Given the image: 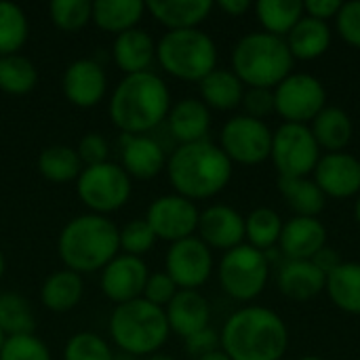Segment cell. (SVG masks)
Returning a JSON list of instances; mask_svg holds the SVG:
<instances>
[{
    "instance_id": "1",
    "label": "cell",
    "mask_w": 360,
    "mask_h": 360,
    "mask_svg": "<svg viewBox=\"0 0 360 360\" xmlns=\"http://www.w3.org/2000/svg\"><path fill=\"white\" fill-rule=\"evenodd\" d=\"M167 82L150 72L124 76L110 95L108 114L122 135H148L158 129L171 110Z\"/></svg>"
},
{
    "instance_id": "2",
    "label": "cell",
    "mask_w": 360,
    "mask_h": 360,
    "mask_svg": "<svg viewBox=\"0 0 360 360\" xmlns=\"http://www.w3.org/2000/svg\"><path fill=\"white\" fill-rule=\"evenodd\" d=\"M219 344L230 360H281L289 348V329L278 312L245 306L228 316Z\"/></svg>"
},
{
    "instance_id": "3",
    "label": "cell",
    "mask_w": 360,
    "mask_h": 360,
    "mask_svg": "<svg viewBox=\"0 0 360 360\" xmlns=\"http://www.w3.org/2000/svg\"><path fill=\"white\" fill-rule=\"evenodd\" d=\"M232 167L224 150L209 139L177 146L167 158V175L175 194L192 202L224 192L232 179Z\"/></svg>"
},
{
    "instance_id": "4",
    "label": "cell",
    "mask_w": 360,
    "mask_h": 360,
    "mask_svg": "<svg viewBox=\"0 0 360 360\" xmlns=\"http://www.w3.org/2000/svg\"><path fill=\"white\" fill-rule=\"evenodd\" d=\"M57 253L63 266L80 276L101 272L120 253V228L105 215H76L61 228Z\"/></svg>"
},
{
    "instance_id": "5",
    "label": "cell",
    "mask_w": 360,
    "mask_h": 360,
    "mask_svg": "<svg viewBox=\"0 0 360 360\" xmlns=\"http://www.w3.org/2000/svg\"><path fill=\"white\" fill-rule=\"evenodd\" d=\"M293 55L285 38L249 32L232 49V72L247 89H274L293 72Z\"/></svg>"
},
{
    "instance_id": "6",
    "label": "cell",
    "mask_w": 360,
    "mask_h": 360,
    "mask_svg": "<svg viewBox=\"0 0 360 360\" xmlns=\"http://www.w3.org/2000/svg\"><path fill=\"white\" fill-rule=\"evenodd\" d=\"M108 331L118 350L129 356L146 359L160 352L171 335L165 308H158L143 297L116 306L110 314Z\"/></svg>"
},
{
    "instance_id": "7",
    "label": "cell",
    "mask_w": 360,
    "mask_h": 360,
    "mask_svg": "<svg viewBox=\"0 0 360 360\" xmlns=\"http://www.w3.org/2000/svg\"><path fill=\"white\" fill-rule=\"evenodd\" d=\"M217 44L200 27L169 30L156 42V61L173 78L200 82L217 68Z\"/></svg>"
},
{
    "instance_id": "8",
    "label": "cell",
    "mask_w": 360,
    "mask_h": 360,
    "mask_svg": "<svg viewBox=\"0 0 360 360\" xmlns=\"http://www.w3.org/2000/svg\"><path fill=\"white\" fill-rule=\"evenodd\" d=\"M219 287L236 302H253L259 297L270 278V262L266 251L247 243L226 251L217 268Z\"/></svg>"
},
{
    "instance_id": "9",
    "label": "cell",
    "mask_w": 360,
    "mask_h": 360,
    "mask_svg": "<svg viewBox=\"0 0 360 360\" xmlns=\"http://www.w3.org/2000/svg\"><path fill=\"white\" fill-rule=\"evenodd\" d=\"M76 194L91 213L108 217L129 202L133 194V179L120 165L105 160L82 169L76 179Z\"/></svg>"
},
{
    "instance_id": "10",
    "label": "cell",
    "mask_w": 360,
    "mask_h": 360,
    "mask_svg": "<svg viewBox=\"0 0 360 360\" xmlns=\"http://www.w3.org/2000/svg\"><path fill=\"white\" fill-rule=\"evenodd\" d=\"M270 160L278 177H310L321 160V148L310 131V124L283 122L272 131Z\"/></svg>"
},
{
    "instance_id": "11",
    "label": "cell",
    "mask_w": 360,
    "mask_h": 360,
    "mask_svg": "<svg viewBox=\"0 0 360 360\" xmlns=\"http://www.w3.org/2000/svg\"><path fill=\"white\" fill-rule=\"evenodd\" d=\"M274 112L285 122L308 124L327 105V89L308 72H291L274 89Z\"/></svg>"
},
{
    "instance_id": "12",
    "label": "cell",
    "mask_w": 360,
    "mask_h": 360,
    "mask_svg": "<svg viewBox=\"0 0 360 360\" xmlns=\"http://www.w3.org/2000/svg\"><path fill=\"white\" fill-rule=\"evenodd\" d=\"M230 162L238 165H262L270 158L272 129L266 120H257L245 114H236L226 120L217 143Z\"/></svg>"
},
{
    "instance_id": "13",
    "label": "cell",
    "mask_w": 360,
    "mask_h": 360,
    "mask_svg": "<svg viewBox=\"0 0 360 360\" xmlns=\"http://www.w3.org/2000/svg\"><path fill=\"white\" fill-rule=\"evenodd\" d=\"M200 211L196 202L179 196V194H162L154 198L146 211V221L152 228L156 240L179 243L196 234Z\"/></svg>"
},
{
    "instance_id": "14",
    "label": "cell",
    "mask_w": 360,
    "mask_h": 360,
    "mask_svg": "<svg viewBox=\"0 0 360 360\" xmlns=\"http://www.w3.org/2000/svg\"><path fill=\"white\" fill-rule=\"evenodd\" d=\"M165 272L171 276L177 289L198 291L213 274V253L198 236L184 238L169 247Z\"/></svg>"
},
{
    "instance_id": "15",
    "label": "cell",
    "mask_w": 360,
    "mask_h": 360,
    "mask_svg": "<svg viewBox=\"0 0 360 360\" xmlns=\"http://www.w3.org/2000/svg\"><path fill=\"white\" fill-rule=\"evenodd\" d=\"M61 91L76 108L89 110L99 105L108 93V76L103 65L91 57L72 61L61 76Z\"/></svg>"
},
{
    "instance_id": "16",
    "label": "cell",
    "mask_w": 360,
    "mask_h": 360,
    "mask_svg": "<svg viewBox=\"0 0 360 360\" xmlns=\"http://www.w3.org/2000/svg\"><path fill=\"white\" fill-rule=\"evenodd\" d=\"M150 270L141 257L118 253L101 270V291L116 306L139 300L148 283Z\"/></svg>"
},
{
    "instance_id": "17",
    "label": "cell",
    "mask_w": 360,
    "mask_h": 360,
    "mask_svg": "<svg viewBox=\"0 0 360 360\" xmlns=\"http://www.w3.org/2000/svg\"><path fill=\"white\" fill-rule=\"evenodd\" d=\"M327 198H350L360 194V160L350 152H327L312 173Z\"/></svg>"
},
{
    "instance_id": "18",
    "label": "cell",
    "mask_w": 360,
    "mask_h": 360,
    "mask_svg": "<svg viewBox=\"0 0 360 360\" xmlns=\"http://www.w3.org/2000/svg\"><path fill=\"white\" fill-rule=\"evenodd\" d=\"M196 234L209 249L226 253L245 243V217L230 205H211L200 211Z\"/></svg>"
},
{
    "instance_id": "19",
    "label": "cell",
    "mask_w": 360,
    "mask_h": 360,
    "mask_svg": "<svg viewBox=\"0 0 360 360\" xmlns=\"http://www.w3.org/2000/svg\"><path fill=\"white\" fill-rule=\"evenodd\" d=\"M167 150L152 135H120V167L131 179H154L167 169Z\"/></svg>"
},
{
    "instance_id": "20",
    "label": "cell",
    "mask_w": 360,
    "mask_h": 360,
    "mask_svg": "<svg viewBox=\"0 0 360 360\" xmlns=\"http://www.w3.org/2000/svg\"><path fill=\"white\" fill-rule=\"evenodd\" d=\"M278 247L285 259H314L327 247V228L319 217L293 215L283 224Z\"/></svg>"
},
{
    "instance_id": "21",
    "label": "cell",
    "mask_w": 360,
    "mask_h": 360,
    "mask_svg": "<svg viewBox=\"0 0 360 360\" xmlns=\"http://www.w3.org/2000/svg\"><path fill=\"white\" fill-rule=\"evenodd\" d=\"M276 285L287 300L304 304L325 291L327 274L312 259H285L278 268Z\"/></svg>"
},
{
    "instance_id": "22",
    "label": "cell",
    "mask_w": 360,
    "mask_h": 360,
    "mask_svg": "<svg viewBox=\"0 0 360 360\" xmlns=\"http://www.w3.org/2000/svg\"><path fill=\"white\" fill-rule=\"evenodd\" d=\"M165 122L177 146L205 141L211 129V110L198 97H184L171 105Z\"/></svg>"
},
{
    "instance_id": "23",
    "label": "cell",
    "mask_w": 360,
    "mask_h": 360,
    "mask_svg": "<svg viewBox=\"0 0 360 360\" xmlns=\"http://www.w3.org/2000/svg\"><path fill=\"white\" fill-rule=\"evenodd\" d=\"M165 314L171 333L184 340L207 329L211 323V306L207 297L200 291H192V289H179L177 295L171 300V304L165 308Z\"/></svg>"
},
{
    "instance_id": "24",
    "label": "cell",
    "mask_w": 360,
    "mask_h": 360,
    "mask_svg": "<svg viewBox=\"0 0 360 360\" xmlns=\"http://www.w3.org/2000/svg\"><path fill=\"white\" fill-rule=\"evenodd\" d=\"M112 59L124 72V76L150 72L152 63L156 61V42L148 30L133 27L114 38Z\"/></svg>"
},
{
    "instance_id": "25",
    "label": "cell",
    "mask_w": 360,
    "mask_h": 360,
    "mask_svg": "<svg viewBox=\"0 0 360 360\" xmlns=\"http://www.w3.org/2000/svg\"><path fill=\"white\" fill-rule=\"evenodd\" d=\"M211 0H150L146 11L169 30H192L198 27L213 11Z\"/></svg>"
},
{
    "instance_id": "26",
    "label": "cell",
    "mask_w": 360,
    "mask_h": 360,
    "mask_svg": "<svg viewBox=\"0 0 360 360\" xmlns=\"http://www.w3.org/2000/svg\"><path fill=\"white\" fill-rule=\"evenodd\" d=\"M331 40H333L331 25L327 21L308 17L306 13L295 23V27L285 36V42H287L293 59H302V61L323 57L329 51Z\"/></svg>"
},
{
    "instance_id": "27",
    "label": "cell",
    "mask_w": 360,
    "mask_h": 360,
    "mask_svg": "<svg viewBox=\"0 0 360 360\" xmlns=\"http://www.w3.org/2000/svg\"><path fill=\"white\" fill-rule=\"evenodd\" d=\"M245 89L247 86L243 84V80L232 70L226 68H215L198 82L200 101L209 110H219V112L236 110L243 103Z\"/></svg>"
},
{
    "instance_id": "28",
    "label": "cell",
    "mask_w": 360,
    "mask_h": 360,
    "mask_svg": "<svg viewBox=\"0 0 360 360\" xmlns=\"http://www.w3.org/2000/svg\"><path fill=\"white\" fill-rule=\"evenodd\" d=\"M310 131L321 150L327 152H344L354 135L352 118L346 110L338 105H325L316 118L310 122Z\"/></svg>"
},
{
    "instance_id": "29",
    "label": "cell",
    "mask_w": 360,
    "mask_h": 360,
    "mask_svg": "<svg viewBox=\"0 0 360 360\" xmlns=\"http://www.w3.org/2000/svg\"><path fill=\"white\" fill-rule=\"evenodd\" d=\"M84 297V281L80 274L63 268L51 272L40 287V302L46 310L63 314L74 310Z\"/></svg>"
},
{
    "instance_id": "30",
    "label": "cell",
    "mask_w": 360,
    "mask_h": 360,
    "mask_svg": "<svg viewBox=\"0 0 360 360\" xmlns=\"http://www.w3.org/2000/svg\"><path fill=\"white\" fill-rule=\"evenodd\" d=\"M143 13H146L143 0H95L91 23H95L101 32L118 36L122 32L139 27Z\"/></svg>"
},
{
    "instance_id": "31",
    "label": "cell",
    "mask_w": 360,
    "mask_h": 360,
    "mask_svg": "<svg viewBox=\"0 0 360 360\" xmlns=\"http://www.w3.org/2000/svg\"><path fill=\"white\" fill-rule=\"evenodd\" d=\"M278 190L297 217H319L327 205V196L312 177H278Z\"/></svg>"
},
{
    "instance_id": "32",
    "label": "cell",
    "mask_w": 360,
    "mask_h": 360,
    "mask_svg": "<svg viewBox=\"0 0 360 360\" xmlns=\"http://www.w3.org/2000/svg\"><path fill=\"white\" fill-rule=\"evenodd\" d=\"M325 291L342 312L360 314V262H342L327 276Z\"/></svg>"
},
{
    "instance_id": "33",
    "label": "cell",
    "mask_w": 360,
    "mask_h": 360,
    "mask_svg": "<svg viewBox=\"0 0 360 360\" xmlns=\"http://www.w3.org/2000/svg\"><path fill=\"white\" fill-rule=\"evenodd\" d=\"M84 165L78 158L76 148L53 143L46 146L38 156V171L51 184H70L76 181Z\"/></svg>"
},
{
    "instance_id": "34",
    "label": "cell",
    "mask_w": 360,
    "mask_h": 360,
    "mask_svg": "<svg viewBox=\"0 0 360 360\" xmlns=\"http://www.w3.org/2000/svg\"><path fill=\"white\" fill-rule=\"evenodd\" d=\"M253 8L264 32L281 38H285L304 17L302 0H259L253 4Z\"/></svg>"
},
{
    "instance_id": "35",
    "label": "cell",
    "mask_w": 360,
    "mask_h": 360,
    "mask_svg": "<svg viewBox=\"0 0 360 360\" xmlns=\"http://www.w3.org/2000/svg\"><path fill=\"white\" fill-rule=\"evenodd\" d=\"M38 84V70L34 61L21 53L0 57V91L6 95H27Z\"/></svg>"
},
{
    "instance_id": "36",
    "label": "cell",
    "mask_w": 360,
    "mask_h": 360,
    "mask_svg": "<svg viewBox=\"0 0 360 360\" xmlns=\"http://www.w3.org/2000/svg\"><path fill=\"white\" fill-rule=\"evenodd\" d=\"M283 219L278 211L272 207H257L245 217V240L247 245L259 249V251H270L274 245L281 240L283 232Z\"/></svg>"
},
{
    "instance_id": "37",
    "label": "cell",
    "mask_w": 360,
    "mask_h": 360,
    "mask_svg": "<svg viewBox=\"0 0 360 360\" xmlns=\"http://www.w3.org/2000/svg\"><path fill=\"white\" fill-rule=\"evenodd\" d=\"M30 36L25 11L8 0H0V57L15 55L23 49Z\"/></svg>"
},
{
    "instance_id": "38",
    "label": "cell",
    "mask_w": 360,
    "mask_h": 360,
    "mask_svg": "<svg viewBox=\"0 0 360 360\" xmlns=\"http://www.w3.org/2000/svg\"><path fill=\"white\" fill-rule=\"evenodd\" d=\"M36 319L30 302L19 293H0V331L6 338L34 333Z\"/></svg>"
},
{
    "instance_id": "39",
    "label": "cell",
    "mask_w": 360,
    "mask_h": 360,
    "mask_svg": "<svg viewBox=\"0 0 360 360\" xmlns=\"http://www.w3.org/2000/svg\"><path fill=\"white\" fill-rule=\"evenodd\" d=\"M93 2L89 0H53L49 4L51 21L57 30L74 34L91 23Z\"/></svg>"
},
{
    "instance_id": "40",
    "label": "cell",
    "mask_w": 360,
    "mask_h": 360,
    "mask_svg": "<svg viewBox=\"0 0 360 360\" xmlns=\"http://www.w3.org/2000/svg\"><path fill=\"white\" fill-rule=\"evenodd\" d=\"M63 360H116V356L101 335L93 331H80L68 340Z\"/></svg>"
},
{
    "instance_id": "41",
    "label": "cell",
    "mask_w": 360,
    "mask_h": 360,
    "mask_svg": "<svg viewBox=\"0 0 360 360\" xmlns=\"http://www.w3.org/2000/svg\"><path fill=\"white\" fill-rule=\"evenodd\" d=\"M0 360H53L46 344L34 333L6 338L0 348Z\"/></svg>"
},
{
    "instance_id": "42",
    "label": "cell",
    "mask_w": 360,
    "mask_h": 360,
    "mask_svg": "<svg viewBox=\"0 0 360 360\" xmlns=\"http://www.w3.org/2000/svg\"><path fill=\"white\" fill-rule=\"evenodd\" d=\"M156 245V236L146 219H133L120 228V251L124 255L143 257Z\"/></svg>"
},
{
    "instance_id": "43",
    "label": "cell",
    "mask_w": 360,
    "mask_h": 360,
    "mask_svg": "<svg viewBox=\"0 0 360 360\" xmlns=\"http://www.w3.org/2000/svg\"><path fill=\"white\" fill-rule=\"evenodd\" d=\"M335 30L342 40L360 49V0L342 2V8L335 17Z\"/></svg>"
},
{
    "instance_id": "44",
    "label": "cell",
    "mask_w": 360,
    "mask_h": 360,
    "mask_svg": "<svg viewBox=\"0 0 360 360\" xmlns=\"http://www.w3.org/2000/svg\"><path fill=\"white\" fill-rule=\"evenodd\" d=\"M177 285L171 281V276L167 272H152L148 276V283L143 287V300L158 306V308H167L171 304V300L177 295Z\"/></svg>"
},
{
    "instance_id": "45",
    "label": "cell",
    "mask_w": 360,
    "mask_h": 360,
    "mask_svg": "<svg viewBox=\"0 0 360 360\" xmlns=\"http://www.w3.org/2000/svg\"><path fill=\"white\" fill-rule=\"evenodd\" d=\"M78 158L84 167H93V165H101L108 160L110 156V143L103 135L99 133H86L80 137L78 146H76Z\"/></svg>"
},
{
    "instance_id": "46",
    "label": "cell",
    "mask_w": 360,
    "mask_h": 360,
    "mask_svg": "<svg viewBox=\"0 0 360 360\" xmlns=\"http://www.w3.org/2000/svg\"><path fill=\"white\" fill-rule=\"evenodd\" d=\"M245 116L264 120L274 112V91L272 89H245L243 103Z\"/></svg>"
},
{
    "instance_id": "47",
    "label": "cell",
    "mask_w": 360,
    "mask_h": 360,
    "mask_svg": "<svg viewBox=\"0 0 360 360\" xmlns=\"http://www.w3.org/2000/svg\"><path fill=\"white\" fill-rule=\"evenodd\" d=\"M184 346H186V352L194 360L205 356V354H211V352H215V350L221 348V344H219V331H215L213 327H207V329H202V331L186 338L184 340Z\"/></svg>"
},
{
    "instance_id": "48",
    "label": "cell",
    "mask_w": 360,
    "mask_h": 360,
    "mask_svg": "<svg viewBox=\"0 0 360 360\" xmlns=\"http://www.w3.org/2000/svg\"><path fill=\"white\" fill-rule=\"evenodd\" d=\"M340 8H342V2L340 0H306L304 2V13L308 17L327 21V23H329V19H335L338 17Z\"/></svg>"
},
{
    "instance_id": "49",
    "label": "cell",
    "mask_w": 360,
    "mask_h": 360,
    "mask_svg": "<svg viewBox=\"0 0 360 360\" xmlns=\"http://www.w3.org/2000/svg\"><path fill=\"white\" fill-rule=\"evenodd\" d=\"M312 262H314V264H316V266H319V268L329 276V274H331V272H333V270H335L344 259L340 257V253H338L333 247H325V249H321V251L314 255V259H312Z\"/></svg>"
},
{
    "instance_id": "50",
    "label": "cell",
    "mask_w": 360,
    "mask_h": 360,
    "mask_svg": "<svg viewBox=\"0 0 360 360\" xmlns=\"http://www.w3.org/2000/svg\"><path fill=\"white\" fill-rule=\"evenodd\" d=\"M217 6H219L224 13H228L230 17H240V15H245L253 4H251L249 0H219Z\"/></svg>"
},
{
    "instance_id": "51",
    "label": "cell",
    "mask_w": 360,
    "mask_h": 360,
    "mask_svg": "<svg viewBox=\"0 0 360 360\" xmlns=\"http://www.w3.org/2000/svg\"><path fill=\"white\" fill-rule=\"evenodd\" d=\"M196 360H230V356L219 348V350H215V352H211V354H205V356H200V359Z\"/></svg>"
},
{
    "instance_id": "52",
    "label": "cell",
    "mask_w": 360,
    "mask_h": 360,
    "mask_svg": "<svg viewBox=\"0 0 360 360\" xmlns=\"http://www.w3.org/2000/svg\"><path fill=\"white\" fill-rule=\"evenodd\" d=\"M146 360H175V359H173V356H169V354H160V352H156V354L148 356Z\"/></svg>"
},
{
    "instance_id": "53",
    "label": "cell",
    "mask_w": 360,
    "mask_h": 360,
    "mask_svg": "<svg viewBox=\"0 0 360 360\" xmlns=\"http://www.w3.org/2000/svg\"><path fill=\"white\" fill-rule=\"evenodd\" d=\"M4 270H6V262H4V253H2V249H0V281H2V276H4Z\"/></svg>"
},
{
    "instance_id": "54",
    "label": "cell",
    "mask_w": 360,
    "mask_h": 360,
    "mask_svg": "<svg viewBox=\"0 0 360 360\" xmlns=\"http://www.w3.org/2000/svg\"><path fill=\"white\" fill-rule=\"evenodd\" d=\"M354 219H356V224L360 226V194L359 198H356V202H354Z\"/></svg>"
},
{
    "instance_id": "55",
    "label": "cell",
    "mask_w": 360,
    "mask_h": 360,
    "mask_svg": "<svg viewBox=\"0 0 360 360\" xmlns=\"http://www.w3.org/2000/svg\"><path fill=\"white\" fill-rule=\"evenodd\" d=\"M300 360H325V359H321V356H314V354H308V356H302Z\"/></svg>"
},
{
    "instance_id": "56",
    "label": "cell",
    "mask_w": 360,
    "mask_h": 360,
    "mask_svg": "<svg viewBox=\"0 0 360 360\" xmlns=\"http://www.w3.org/2000/svg\"><path fill=\"white\" fill-rule=\"evenodd\" d=\"M4 340H6V335H4V333L0 331V348H2V344H4Z\"/></svg>"
}]
</instances>
